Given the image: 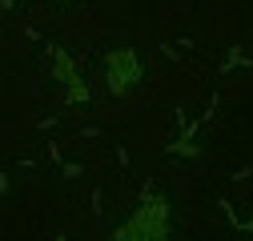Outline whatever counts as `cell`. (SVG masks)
<instances>
[{
    "label": "cell",
    "mask_w": 253,
    "mask_h": 241,
    "mask_svg": "<svg viewBox=\"0 0 253 241\" xmlns=\"http://www.w3.org/2000/svg\"><path fill=\"white\" fill-rule=\"evenodd\" d=\"M52 77L69 88V101H77V105H84V101H88V84L81 80V73H77V65L69 60V52H65V48H52Z\"/></svg>",
    "instance_id": "obj_3"
},
{
    "label": "cell",
    "mask_w": 253,
    "mask_h": 241,
    "mask_svg": "<svg viewBox=\"0 0 253 241\" xmlns=\"http://www.w3.org/2000/svg\"><path fill=\"white\" fill-rule=\"evenodd\" d=\"M169 233V201H145V209H137L133 221H125L113 229L117 241H161Z\"/></svg>",
    "instance_id": "obj_1"
},
{
    "label": "cell",
    "mask_w": 253,
    "mask_h": 241,
    "mask_svg": "<svg viewBox=\"0 0 253 241\" xmlns=\"http://www.w3.org/2000/svg\"><path fill=\"white\" fill-rule=\"evenodd\" d=\"M237 225H241V229H245V233H253V221H237Z\"/></svg>",
    "instance_id": "obj_4"
},
{
    "label": "cell",
    "mask_w": 253,
    "mask_h": 241,
    "mask_svg": "<svg viewBox=\"0 0 253 241\" xmlns=\"http://www.w3.org/2000/svg\"><path fill=\"white\" fill-rule=\"evenodd\" d=\"M105 73H109V93H129V88L141 80V56L133 48H113L105 56Z\"/></svg>",
    "instance_id": "obj_2"
}]
</instances>
